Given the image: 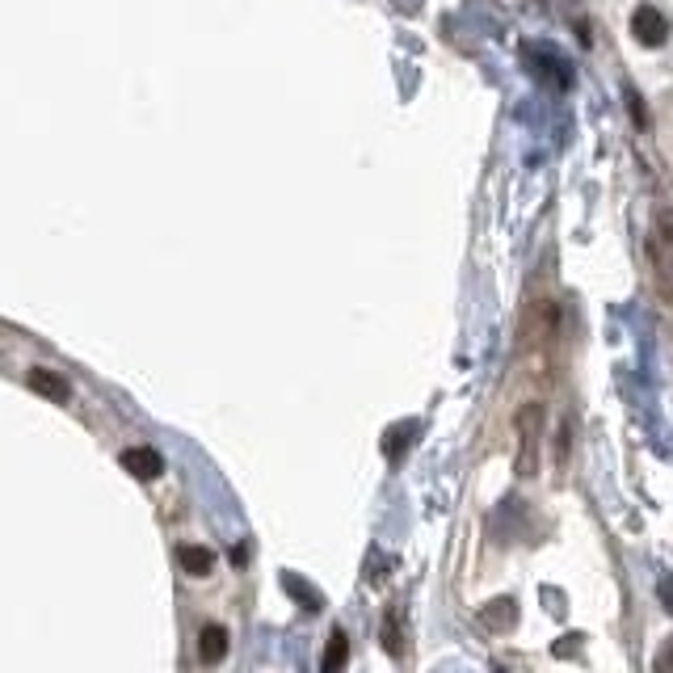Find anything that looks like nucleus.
<instances>
[{"mask_svg": "<svg viewBox=\"0 0 673 673\" xmlns=\"http://www.w3.org/2000/svg\"><path fill=\"white\" fill-rule=\"evenodd\" d=\"M135 480H156L160 472H165V459H160V451H152V446H131V451H122L118 459Z\"/></svg>", "mask_w": 673, "mask_h": 673, "instance_id": "nucleus-3", "label": "nucleus"}, {"mask_svg": "<svg viewBox=\"0 0 673 673\" xmlns=\"http://www.w3.org/2000/svg\"><path fill=\"white\" fill-rule=\"evenodd\" d=\"M396 5H400L404 13H417V9H421V0H396Z\"/></svg>", "mask_w": 673, "mask_h": 673, "instance_id": "nucleus-14", "label": "nucleus"}, {"mask_svg": "<svg viewBox=\"0 0 673 673\" xmlns=\"http://www.w3.org/2000/svg\"><path fill=\"white\" fill-rule=\"evenodd\" d=\"M223 657H228V627L207 623L198 631V661L202 665H219Z\"/></svg>", "mask_w": 673, "mask_h": 673, "instance_id": "nucleus-4", "label": "nucleus"}, {"mask_svg": "<svg viewBox=\"0 0 673 673\" xmlns=\"http://www.w3.org/2000/svg\"><path fill=\"white\" fill-rule=\"evenodd\" d=\"M627 110H631V118H636V127H640V131H648V106L640 101V93H636V89H627Z\"/></svg>", "mask_w": 673, "mask_h": 673, "instance_id": "nucleus-11", "label": "nucleus"}, {"mask_svg": "<svg viewBox=\"0 0 673 673\" xmlns=\"http://www.w3.org/2000/svg\"><path fill=\"white\" fill-rule=\"evenodd\" d=\"M177 564H181V573H190V577H211L215 573V552L211 547L186 543V547H177Z\"/></svg>", "mask_w": 673, "mask_h": 673, "instance_id": "nucleus-6", "label": "nucleus"}, {"mask_svg": "<svg viewBox=\"0 0 673 673\" xmlns=\"http://www.w3.org/2000/svg\"><path fill=\"white\" fill-rule=\"evenodd\" d=\"M345 661H350V640H345V631H333L329 648H324V657H320V669L333 673V669H341Z\"/></svg>", "mask_w": 673, "mask_h": 673, "instance_id": "nucleus-8", "label": "nucleus"}, {"mask_svg": "<svg viewBox=\"0 0 673 673\" xmlns=\"http://www.w3.org/2000/svg\"><path fill=\"white\" fill-rule=\"evenodd\" d=\"M631 34H636L640 47H665V38H669L665 13L657 5H640L636 13H631Z\"/></svg>", "mask_w": 673, "mask_h": 673, "instance_id": "nucleus-2", "label": "nucleus"}, {"mask_svg": "<svg viewBox=\"0 0 673 673\" xmlns=\"http://www.w3.org/2000/svg\"><path fill=\"white\" fill-rule=\"evenodd\" d=\"M673 665V648L669 652H661V657H657V669H669Z\"/></svg>", "mask_w": 673, "mask_h": 673, "instance_id": "nucleus-15", "label": "nucleus"}, {"mask_svg": "<svg viewBox=\"0 0 673 673\" xmlns=\"http://www.w3.org/2000/svg\"><path fill=\"white\" fill-rule=\"evenodd\" d=\"M383 648L392 652V657H400V627H396L392 610H387V619H383Z\"/></svg>", "mask_w": 673, "mask_h": 673, "instance_id": "nucleus-10", "label": "nucleus"}, {"mask_svg": "<svg viewBox=\"0 0 673 673\" xmlns=\"http://www.w3.org/2000/svg\"><path fill=\"white\" fill-rule=\"evenodd\" d=\"M657 594H661L665 610H669V615H673V585H669V581H661V585H657Z\"/></svg>", "mask_w": 673, "mask_h": 673, "instance_id": "nucleus-13", "label": "nucleus"}, {"mask_svg": "<svg viewBox=\"0 0 673 673\" xmlns=\"http://www.w3.org/2000/svg\"><path fill=\"white\" fill-rule=\"evenodd\" d=\"M539 421H543V409H539V404H522V409H518V438H522V451H518V476H530V472H535Z\"/></svg>", "mask_w": 673, "mask_h": 673, "instance_id": "nucleus-1", "label": "nucleus"}, {"mask_svg": "<svg viewBox=\"0 0 673 673\" xmlns=\"http://www.w3.org/2000/svg\"><path fill=\"white\" fill-rule=\"evenodd\" d=\"M282 589H287V594H291L295 602H308V610H320V606H324V598L316 594L312 585H303L295 573H287V577H282Z\"/></svg>", "mask_w": 673, "mask_h": 673, "instance_id": "nucleus-9", "label": "nucleus"}, {"mask_svg": "<svg viewBox=\"0 0 673 673\" xmlns=\"http://www.w3.org/2000/svg\"><path fill=\"white\" fill-rule=\"evenodd\" d=\"M657 236H665V240L673 244V211H669V207L657 211Z\"/></svg>", "mask_w": 673, "mask_h": 673, "instance_id": "nucleus-12", "label": "nucleus"}, {"mask_svg": "<svg viewBox=\"0 0 673 673\" xmlns=\"http://www.w3.org/2000/svg\"><path fill=\"white\" fill-rule=\"evenodd\" d=\"M480 619L493 627V631H505V627L518 623V606H514V598H497V602H488V606L480 610Z\"/></svg>", "mask_w": 673, "mask_h": 673, "instance_id": "nucleus-7", "label": "nucleus"}, {"mask_svg": "<svg viewBox=\"0 0 673 673\" xmlns=\"http://www.w3.org/2000/svg\"><path fill=\"white\" fill-rule=\"evenodd\" d=\"M30 387H34L38 396H47L51 404H68V396H72L68 379L55 375V371H47V366H34V371H30Z\"/></svg>", "mask_w": 673, "mask_h": 673, "instance_id": "nucleus-5", "label": "nucleus"}]
</instances>
